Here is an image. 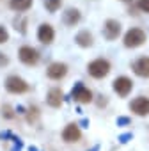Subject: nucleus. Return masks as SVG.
I'll list each match as a JSON object with an SVG mask.
<instances>
[{"instance_id":"nucleus-7","label":"nucleus","mask_w":149,"mask_h":151,"mask_svg":"<svg viewBox=\"0 0 149 151\" xmlns=\"http://www.w3.org/2000/svg\"><path fill=\"white\" fill-rule=\"evenodd\" d=\"M119 34H121V23L115 20H107L103 25V36L108 41H114V39H117Z\"/></svg>"},{"instance_id":"nucleus-2","label":"nucleus","mask_w":149,"mask_h":151,"mask_svg":"<svg viewBox=\"0 0 149 151\" xmlns=\"http://www.w3.org/2000/svg\"><path fill=\"white\" fill-rule=\"evenodd\" d=\"M145 41V32L142 29H130L126 34H124V46L126 48H137L140 46L142 43Z\"/></svg>"},{"instance_id":"nucleus-19","label":"nucleus","mask_w":149,"mask_h":151,"mask_svg":"<svg viewBox=\"0 0 149 151\" xmlns=\"http://www.w3.org/2000/svg\"><path fill=\"white\" fill-rule=\"evenodd\" d=\"M138 7L145 13H149V0H138Z\"/></svg>"},{"instance_id":"nucleus-8","label":"nucleus","mask_w":149,"mask_h":151,"mask_svg":"<svg viewBox=\"0 0 149 151\" xmlns=\"http://www.w3.org/2000/svg\"><path fill=\"white\" fill-rule=\"evenodd\" d=\"M130 109L137 114V116H147L149 114V98L145 96H138L130 103Z\"/></svg>"},{"instance_id":"nucleus-9","label":"nucleus","mask_w":149,"mask_h":151,"mask_svg":"<svg viewBox=\"0 0 149 151\" xmlns=\"http://www.w3.org/2000/svg\"><path fill=\"white\" fill-rule=\"evenodd\" d=\"M66 73H67V66H66L64 62H53V64H50V68L46 69L48 78H52V80H60V78H64Z\"/></svg>"},{"instance_id":"nucleus-14","label":"nucleus","mask_w":149,"mask_h":151,"mask_svg":"<svg viewBox=\"0 0 149 151\" xmlns=\"http://www.w3.org/2000/svg\"><path fill=\"white\" fill-rule=\"evenodd\" d=\"M74 41H77V45L82 46V48H89V46H92V34L89 30H82V32L77 34Z\"/></svg>"},{"instance_id":"nucleus-11","label":"nucleus","mask_w":149,"mask_h":151,"mask_svg":"<svg viewBox=\"0 0 149 151\" xmlns=\"http://www.w3.org/2000/svg\"><path fill=\"white\" fill-rule=\"evenodd\" d=\"M80 137H82L80 128H78V124H74V123L67 124L64 128V132H62V139L66 142H77V140H80Z\"/></svg>"},{"instance_id":"nucleus-4","label":"nucleus","mask_w":149,"mask_h":151,"mask_svg":"<svg viewBox=\"0 0 149 151\" xmlns=\"http://www.w3.org/2000/svg\"><path fill=\"white\" fill-rule=\"evenodd\" d=\"M71 96L74 101H78V103H91L92 101V93L82 84V82H77L71 91Z\"/></svg>"},{"instance_id":"nucleus-1","label":"nucleus","mask_w":149,"mask_h":151,"mask_svg":"<svg viewBox=\"0 0 149 151\" xmlns=\"http://www.w3.org/2000/svg\"><path fill=\"white\" fill-rule=\"evenodd\" d=\"M87 69H89V75H91V77H94V78H103V77H107L108 71H110V62H108L107 59H96V60H92V62L87 66Z\"/></svg>"},{"instance_id":"nucleus-20","label":"nucleus","mask_w":149,"mask_h":151,"mask_svg":"<svg viewBox=\"0 0 149 151\" xmlns=\"http://www.w3.org/2000/svg\"><path fill=\"white\" fill-rule=\"evenodd\" d=\"M7 64H9V59L6 57V53L0 52V68H4V66H7Z\"/></svg>"},{"instance_id":"nucleus-13","label":"nucleus","mask_w":149,"mask_h":151,"mask_svg":"<svg viewBox=\"0 0 149 151\" xmlns=\"http://www.w3.org/2000/svg\"><path fill=\"white\" fill-rule=\"evenodd\" d=\"M46 101H48V105L53 107V109L60 107V103H62V93H60V89H57V87L50 89V91H48V96H46Z\"/></svg>"},{"instance_id":"nucleus-18","label":"nucleus","mask_w":149,"mask_h":151,"mask_svg":"<svg viewBox=\"0 0 149 151\" xmlns=\"http://www.w3.org/2000/svg\"><path fill=\"white\" fill-rule=\"evenodd\" d=\"M7 39H9V34H7L6 27H2V25H0V45H2V43H6Z\"/></svg>"},{"instance_id":"nucleus-15","label":"nucleus","mask_w":149,"mask_h":151,"mask_svg":"<svg viewBox=\"0 0 149 151\" xmlns=\"http://www.w3.org/2000/svg\"><path fill=\"white\" fill-rule=\"evenodd\" d=\"M9 7L13 11H18V13H23V11H29L32 7V0H11L9 2Z\"/></svg>"},{"instance_id":"nucleus-23","label":"nucleus","mask_w":149,"mask_h":151,"mask_svg":"<svg viewBox=\"0 0 149 151\" xmlns=\"http://www.w3.org/2000/svg\"><path fill=\"white\" fill-rule=\"evenodd\" d=\"M98 149H100V146H94V147H92V151H98Z\"/></svg>"},{"instance_id":"nucleus-3","label":"nucleus","mask_w":149,"mask_h":151,"mask_svg":"<svg viewBox=\"0 0 149 151\" xmlns=\"http://www.w3.org/2000/svg\"><path fill=\"white\" fill-rule=\"evenodd\" d=\"M6 89L9 93H13V94H23V93H27L30 89V86L23 78L16 77V75H11V77H7V80H6Z\"/></svg>"},{"instance_id":"nucleus-16","label":"nucleus","mask_w":149,"mask_h":151,"mask_svg":"<svg viewBox=\"0 0 149 151\" xmlns=\"http://www.w3.org/2000/svg\"><path fill=\"white\" fill-rule=\"evenodd\" d=\"M78 22H80V13H78L77 9H67V11L64 13V23H66V25L73 27V25H77Z\"/></svg>"},{"instance_id":"nucleus-22","label":"nucleus","mask_w":149,"mask_h":151,"mask_svg":"<svg viewBox=\"0 0 149 151\" xmlns=\"http://www.w3.org/2000/svg\"><path fill=\"white\" fill-rule=\"evenodd\" d=\"M128 123H130L128 117H119V119H117V124H128Z\"/></svg>"},{"instance_id":"nucleus-6","label":"nucleus","mask_w":149,"mask_h":151,"mask_svg":"<svg viewBox=\"0 0 149 151\" xmlns=\"http://www.w3.org/2000/svg\"><path fill=\"white\" fill-rule=\"evenodd\" d=\"M131 89H133V82H131L128 77H119V78L114 80V91H115L119 96H122V98L128 96Z\"/></svg>"},{"instance_id":"nucleus-24","label":"nucleus","mask_w":149,"mask_h":151,"mask_svg":"<svg viewBox=\"0 0 149 151\" xmlns=\"http://www.w3.org/2000/svg\"><path fill=\"white\" fill-rule=\"evenodd\" d=\"M30 151H37V149H36V147H30Z\"/></svg>"},{"instance_id":"nucleus-12","label":"nucleus","mask_w":149,"mask_h":151,"mask_svg":"<svg viewBox=\"0 0 149 151\" xmlns=\"http://www.w3.org/2000/svg\"><path fill=\"white\" fill-rule=\"evenodd\" d=\"M133 71L138 77H149V57H140L133 62Z\"/></svg>"},{"instance_id":"nucleus-17","label":"nucleus","mask_w":149,"mask_h":151,"mask_svg":"<svg viewBox=\"0 0 149 151\" xmlns=\"http://www.w3.org/2000/svg\"><path fill=\"white\" fill-rule=\"evenodd\" d=\"M62 4V0H44V7L50 11V13H55Z\"/></svg>"},{"instance_id":"nucleus-5","label":"nucleus","mask_w":149,"mask_h":151,"mask_svg":"<svg viewBox=\"0 0 149 151\" xmlns=\"http://www.w3.org/2000/svg\"><path fill=\"white\" fill-rule=\"evenodd\" d=\"M18 57H20V60H21L23 64H27V66H34V64H37V60H39V53H37V50H34L32 46H21L20 52H18Z\"/></svg>"},{"instance_id":"nucleus-10","label":"nucleus","mask_w":149,"mask_h":151,"mask_svg":"<svg viewBox=\"0 0 149 151\" xmlns=\"http://www.w3.org/2000/svg\"><path fill=\"white\" fill-rule=\"evenodd\" d=\"M53 37H55V30H53V27H52V25H48V23L39 25V30H37V39H39L41 43L50 45V43L53 41Z\"/></svg>"},{"instance_id":"nucleus-21","label":"nucleus","mask_w":149,"mask_h":151,"mask_svg":"<svg viewBox=\"0 0 149 151\" xmlns=\"http://www.w3.org/2000/svg\"><path fill=\"white\" fill-rule=\"evenodd\" d=\"M128 139H131V133H124V135H121V137H119V140H121L122 144H124V142H128Z\"/></svg>"}]
</instances>
